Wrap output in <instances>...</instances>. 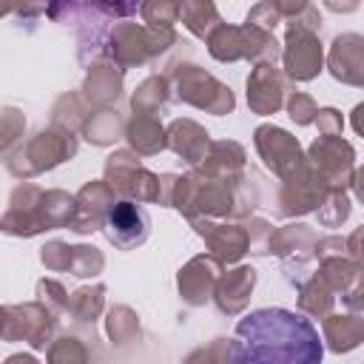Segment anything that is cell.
<instances>
[{
  "instance_id": "obj_2",
  "label": "cell",
  "mask_w": 364,
  "mask_h": 364,
  "mask_svg": "<svg viewBox=\"0 0 364 364\" xmlns=\"http://www.w3.org/2000/svg\"><path fill=\"white\" fill-rule=\"evenodd\" d=\"M105 236L122 250L145 242V236H148L145 210L139 205H134V202H117L105 216Z\"/></svg>"
},
{
  "instance_id": "obj_1",
  "label": "cell",
  "mask_w": 364,
  "mask_h": 364,
  "mask_svg": "<svg viewBox=\"0 0 364 364\" xmlns=\"http://www.w3.org/2000/svg\"><path fill=\"white\" fill-rule=\"evenodd\" d=\"M324 344L316 324L287 307H259L239 318L228 364H321Z\"/></svg>"
}]
</instances>
